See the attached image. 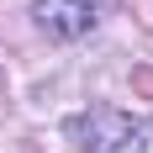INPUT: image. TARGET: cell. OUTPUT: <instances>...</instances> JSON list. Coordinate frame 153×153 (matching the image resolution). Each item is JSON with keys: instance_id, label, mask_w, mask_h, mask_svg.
I'll return each instance as SVG.
<instances>
[{"instance_id": "obj_1", "label": "cell", "mask_w": 153, "mask_h": 153, "mask_svg": "<svg viewBox=\"0 0 153 153\" xmlns=\"http://www.w3.org/2000/svg\"><path fill=\"white\" fill-rule=\"evenodd\" d=\"M32 16L48 37L58 42H74L95 27V0H32Z\"/></svg>"}]
</instances>
